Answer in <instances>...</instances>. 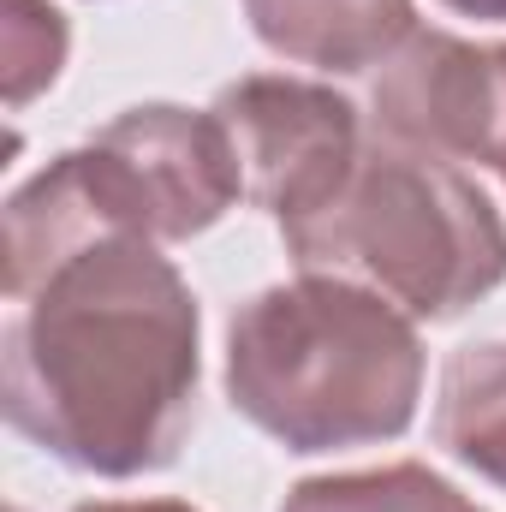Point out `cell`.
<instances>
[{
    "instance_id": "obj_11",
    "label": "cell",
    "mask_w": 506,
    "mask_h": 512,
    "mask_svg": "<svg viewBox=\"0 0 506 512\" xmlns=\"http://www.w3.org/2000/svg\"><path fill=\"white\" fill-rule=\"evenodd\" d=\"M72 512H197V507H185V501H84Z\"/></svg>"
},
{
    "instance_id": "obj_9",
    "label": "cell",
    "mask_w": 506,
    "mask_h": 512,
    "mask_svg": "<svg viewBox=\"0 0 506 512\" xmlns=\"http://www.w3.org/2000/svg\"><path fill=\"white\" fill-rule=\"evenodd\" d=\"M280 512H483V507L465 501L447 477H435L423 465H381V471L298 483Z\"/></svg>"
},
{
    "instance_id": "obj_7",
    "label": "cell",
    "mask_w": 506,
    "mask_h": 512,
    "mask_svg": "<svg viewBox=\"0 0 506 512\" xmlns=\"http://www.w3.org/2000/svg\"><path fill=\"white\" fill-rule=\"evenodd\" d=\"M251 30L298 66L364 72L417 36L411 0H245Z\"/></svg>"
},
{
    "instance_id": "obj_10",
    "label": "cell",
    "mask_w": 506,
    "mask_h": 512,
    "mask_svg": "<svg viewBox=\"0 0 506 512\" xmlns=\"http://www.w3.org/2000/svg\"><path fill=\"white\" fill-rule=\"evenodd\" d=\"M6 66H0V78H6V102L12 108H24V102H36L54 78H60V66H66V18L48 6V0H6Z\"/></svg>"
},
{
    "instance_id": "obj_5",
    "label": "cell",
    "mask_w": 506,
    "mask_h": 512,
    "mask_svg": "<svg viewBox=\"0 0 506 512\" xmlns=\"http://www.w3.org/2000/svg\"><path fill=\"white\" fill-rule=\"evenodd\" d=\"M215 114L239 143L245 191L280 221V239L322 221L370 149L358 137V108L304 78H239L221 90Z\"/></svg>"
},
{
    "instance_id": "obj_4",
    "label": "cell",
    "mask_w": 506,
    "mask_h": 512,
    "mask_svg": "<svg viewBox=\"0 0 506 512\" xmlns=\"http://www.w3.org/2000/svg\"><path fill=\"white\" fill-rule=\"evenodd\" d=\"M304 274H346L405 316L447 322L506 280V227L495 203L441 155L376 137L322 221L286 239Z\"/></svg>"
},
{
    "instance_id": "obj_6",
    "label": "cell",
    "mask_w": 506,
    "mask_h": 512,
    "mask_svg": "<svg viewBox=\"0 0 506 512\" xmlns=\"http://www.w3.org/2000/svg\"><path fill=\"white\" fill-rule=\"evenodd\" d=\"M376 137L441 161H483L506 179V42L417 30L376 78Z\"/></svg>"
},
{
    "instance_id": "obj_1",
    "label": "cell",
    "mask_w": 506,
    "mask_h": 512,
    "mask_svg": "<svg viewBox=\"0 0 506 512\" xmlns=\"http://www.w3.org/2000/svg\"><path fill=\"white\" fill-rule=\"evenodd\" d=\"M6 328V417L96 477L173 465L197 411V298L155 245L60 262Z\"/></svg>"
},
{
    "instance_id": "obj_12",
    "label": "cell",
    "mask_w": 506,
    "mask_h": 512,
    "mask_svg": "<svg viewBox=\"0 0 506 512\" xmlns=\"http://www.w3.org/2000/svg\"><path fill=\"white\" fill-rule=\"evenodd\" d=\"M447 6L465 18H506V0H447Z\"/></svg>"
},
{
    "instance_id": "obj_8",
    "label": "cell",
    "mask_w": 506,
    "mask_h": 512,
    "mask_svg": "<svg viewBox=\"0 0 506 512\" xmlns=\"http://www.w3.org/2000/svg\"><path fill=\"white\" fill-rule=\"evenodd\" d=\"M435 441L459 465L506 489V340L459 346L447 358L435 399Z\"/></svg>"
},
{
    "instance_id": "obj_2",
    "label": "cell",
    "mask_w": 506,
    "mask_h": 512,
    "mask_svg": "<svg viewBox=\"0 0 506 512\" xmlns=\"http://www.w3.org/2000/svg\"><path fill=\"white\" fill-rule=\"evenodd\" d=\"M227 393L292 453L370 447L417 417L423 346L411 316L376 286L304 274L233 310Z\"/></svg>"
},
{
    "instance_id": "obj_3",
    "label": "cell",
    "mask_w": 506,
    "mask_h": 512,
    "mask_svg": "<svg viewBox=\"0 0 506 512\" xmlns=\"http://www.w3.org/2000/svg\"><path fill=\"white\" fill-rule=\"evenodd\" d=\"M245 191V161L221 114L131 108L84 149L42 167L6 203V292L30 298L60 262L96 245H167L215 227Z\"/></svg>"
}]
</instances>
